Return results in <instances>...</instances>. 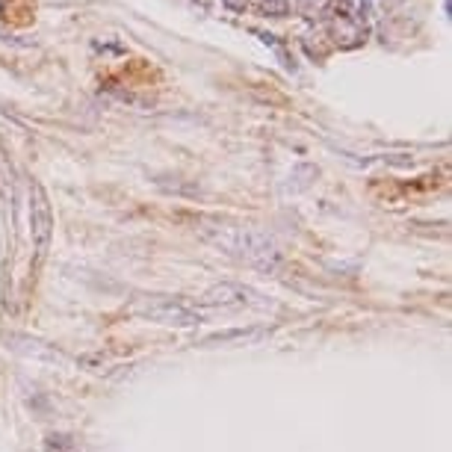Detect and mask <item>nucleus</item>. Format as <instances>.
Here are the masks:
<instances>
[{
  "label": "nucleus",
  "instance_id": "f257e3e1",
  "mask_svg": "<svg viewBox=\"0 0 452 452\" xmlns=\"http://www.w3.org/2000/svg\"><path fill=\"white\" fill-rule=\"evenodd\" d=\"M142 317H148L160 325H175V328H193L202 322V311L193 308L189 302H177V299H163L157 304L142 308Z\"/></svg>",
  "mask_w": 452,
  "mask_h": 452
},
{
  "label": "nucleus",
  "instance_id": "f03ea898",
  "mask_svg": "<svg viewBox=\"0 0 452 452\" xmlns=\"http://www.w3.org/2000/svg\"><path fill=\"white\" fill-rule=\"evenodd\" d=\"M30 219H33V243H36V257L41 260L48 255L50 246V228H54V216H50V204L48 195L41 186H33V210H30Z\"/></svg>",
  "mask_w": 452,
  "mask_h": 452
},
{
  "label": "nucleus",
  "instance_id": "7ed1b4c3",
  "mask_svg": "<svg viewBox=\"0 0 452 452\" xmlns=\"http://www.w3.org/2000/svg\"><path fill=\"white\" fill-rule=\"evenodd\" d=\"M246 299H248V290L237 287V284H222V287L210 290V296H207L210 304H243Z\"/></svg>",
  "mask_w": 452,
  "mask_h": 452
},
{
  "label": "nucleus",
  "instance_id": "20e7f679",
  "mask_svg": "<svg viewBox=\"0 0 452 452\" xmlns=\"http://www.w3.org/2000/svg\"><path fill=\"white\" fill-rule=\"evenodd\" d=\"M71 449V440L66 435H50L48 438V452H68Z\"/></svg>",
  "mask_w": 452,
  "mask_h": 452
}]
</instances>
